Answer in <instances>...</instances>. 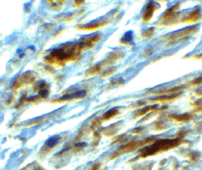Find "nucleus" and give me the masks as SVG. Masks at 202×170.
<instances>
[{
    "label": "nucleus",
    "mask_w": 202,
    "mask_h": 170,
    "mask_svg": "<svg viewBox=\"0 0 202 170\" xmlns=\"http://www.w3.org/2000/svg\"><path fill=\"white\" fill-rule=\"evenodd\" d=\"M80 49L77 45H72V44H67L63 46L60 49L54 50L50 54L49 57H47V61L51 62H61V61H67V60H74L77 58V55L80 54Z\"/></svg>",
    "instance_id": "f257e3e1"
},
{
    "label": "nucleus",
    "mask_w": 202,
    "mask_h": 170,
    "mask_svg": "<svg viewBox=\"0 0 202 170\" xmlns=\"http://www.w3.org/2000/svg\"><path fill=\"white\" fill-rule=\"evenodd\" d=\"M181 140L180 139H175V140H161V141H156L151 146L144 148L140 151V156L142 157H148L151 155H155L159 153L161 151H167L172 148L177 147Z\"/></svg>",
    "instance_id": "f03ea898"
},
{
    "label": "nucleus",
    "mask_w": 202,
    "mask_h": 170,
    "mask_svg": "<svg viewBox=\"0 0 202 170\" xmlns=\"http://www.w3.org/2000/svg\"><path fill=\"white\" fill-rule=\"evenodd\" d=\"M34 80V75L32 72H26L23 75H20L16 78L12 84V88L14 89H18L19 87H21L23 84H28V83H32Z\"/></svg>",
    "instance_id": "7ed1b4c3"
},
{
    "label": "nucleus",
    "mask_w": 202,
    "mask_h": 170,
    "mask_svg": "<svg viewBox=\"0 0 202 170\" xmlns=\"http://www.w3.org/2000/svg\"><path fill=\"white\" fill-rule=\"evenodd\" d=\"M140 146H142V143H140V142H138V141L129 142V143H127L126 145H124V146H122L121 148H119V150L116 151L115 153H113L110 156V158L114 159L115 157L119 156V155L124 154V153H127V152H131V151H134L135 149H138V148L140 147Z\"/></svg>",
    "instance_id": "20e7f679"
},
{
    "label": "nucleus",
    "mask_w": 202,
    "mask_h": 170,
    "mask_svg": "<svg viewBox=\"0 0 202 170\" xmlns=\"http://www.w3.org/2000/svg\"><path fill=\"white\" fill-rule=\"evenodd\" d=\"M196 27H192V28H187L185 29H183V30H179V32L177 33H175L173 34H171L172 37H170V39L172 41H176L178 40V39H182L184 37H188V36H190V34L192 33H194L196 32Z\"/></svg>",
    "instance_id": "39448f33"
},
{
    "label": "nucleus",
    "mask_w": 202,
    "mask_h": 170,
    "mask_svg": "<svg viewBox=\"0 0 202 170\" xmlns=\"http://www.w3.org/2000/svg\"><path fill=\"white\" fill-rule=\"evenodd\" d=\"M159 8V5L156 3H149L147 7H146V9H144V14H143V20L144 21H149L151 18H152V16L154 14V11H155L156 9H158Z\"/></svg>",
    "instance_id": "423d86ee"
},
{
    "label": "nucleus",
    "mask_w": 202,
    "mask_h": 170,
    "mask_svg": "<svg viewBox=\"0 0 202 170\" xmlns=\"http://www.w3.org/2000/svg\"><path fill=\"white\" fill-rule=\"evenodd\" d=\"M86 96V91L85 90H80L78 92L71 93V94H66L63 97H61L59 100H71V99H77V98H83Z\"/></svg>",
    "instance_id": "0eeeda50"
},
{
    "label": "nucleus",
    "mask_w": 202,
    "mask_h": 170,
    "mask_svg": "<svg viewBox=\"0 0 202 170\" xmlns=\"http://www.w3.org/2000/svg\"><path fill=\"white\" fill-rule=\"evenodd\" d=\"M200 17H201L200 9L199 8H195L192 12H190L189 16H188V18L185 21H197V20L200 19Z\"/></svg>",
    "instance_id": "6e6552de"
},
{
    "label": "nucleus",
    "mask_w": 202,
    "mask_h": 170,
    "mask_svg": "<svg viewBox=\"0 0 202 170\" xmlns=\"http://www.w3.org/2000/svg\"><path fill=\"white\" fill-rule=\"evenodd\" d=\"M156 110H158V106H149V107H146V108H143V110L139 111L137 113H135V117L143 116L146 115L147 112L152 111H156Z\"/></svg>",
    "instance_id": "1a4fd4ad"
},
{
    "label": "nucleus",
    "mask_w": 202,
    "mask_h": 170,
    "mask_svg": "<svg viewBox=\"0 0 202 170\" xmlns=\"http://www.w3.org/2000/svg\"><path fill=\"white\" fill-rule=\"evenodd\" d=\"M103 23H99V21H96V23H91L89 24H86V25H83V27H80L79 28V29H86V30H88V29H96V28H98L100 27H102Z\"/></svg>",
    "instance_id": "9d476101"
},
{
    "label": "nucleus",
    "mask_w": 202,
    "mask_h": 170,
    "mask_svg": "<svg viewBox=\"0 0 202 170\" xmlns=\"http://www.w3.org/2000/svg\"><path fill=\"white\" fill-rule=\"evenodd\" d=\"M60 139H61V137H60V136H54V137L50 138L49 140H48V141L46 142V146H47V147H49V148L55 147V146L57 145V144L59 143Z\"/></svg>",
    "instance_id": "9b49d317"
},
{
    "label": "nucleus",
    "mask_w": 202,
    "mask_h": 170,
    "mask_svg": "<svg viewBox=\"0 0 202 170\" xmlns=\"http://www.w3.org/2000/svg\"><path fill=\"white\" fill-rule=\"evenodd\" d=\"M101 66H102V64L95 65L94 67H92L91 69H89V70L86 72V76H92V75H95V74L99 73L101 70Z\"/></svg>",
    "instance_id": "f8f14e48"
},
{
    "label": "nucleus",
    "mask_w": 202,
    "mask_h": 170,
    "mask_svg": "<svg viewBox=\"0 0 202 170\" xmlns=\"http://www.w3.org/2000/svg\"><path fill=\"white\" fill-rule=\"evenodd\" d=\"M118 113V111H117V108H112V110H109L108 111H106L103 115V120H108V119H111V117H113L114 116H116Z\"/></svg>",
    "instance_id": "ddd939ff"
},
{
    "label": "nucleus",
    "mask_w": 202,
    "mask_h": 170,
    "mask_svg": "<svg viewBox=\"0 0 202 170\" xmlns=\"http://www.w3.org/2000/svg\"><path fill=\"white\" fill-rule=\"evenodd\" d=\"M191 116L190 115H188V113H184V115L182 116H173V119L175 121H189L191 120Z\"/></svg>",
    "instance_id": "4468645a"
},
{
    "label": "nucleus",
    "mask_w": 202,
    "mask_h": 170,
    "mask_svg": "<svg viewBox=\"0 0 202 170\" xmlns=\"http://www.w3.org/2000/svg\"><path fill=\"white\" fill-rule=\"evenodd\" d=\"M178 7H179V5L177 4V5L175 6V7H172V8H171V9H169V10L167 11L166 13L163 15V18H162V19H163V20H166V19L170 18V17H171V16H172V15L175 13V11H176V9H177Z\"/></svg>",
    "instance_id": "2eb2a0df"
},
{
    "label": "nucleus",
    "mask_w": 202,
    "mask_h": 170,
    "mask_svg": "<svg viewBox=\"0 0 202 170\" xmlns=\"http://www.w3.org/2000/svg\"><path fill=\"white\" fill-rule=\"evenodd\" d=\"M177 95H166V96H161V97H157L155 99H153L154 101H168V100H172L176 97Z\"/></svg>",
    "instance_id": "dca6fc26"
},
{
    "label": "nucleus",
    "mask_w": 202,
    "mask_h": 170,
    "mask_svg": "<svg viewBox=\"0 0 202 170\" xmlns=\"http://www.w3.org/2000/svg\"><path fill=\"white\" fill-rule=\"evenodd\" d=\"M131 36H133V33H131V32H129L127 33H125V34H124V37L121 39L120 43H121V44H126V43H129L131 40H133V37H131Z\"/></svg>",
    "instance_id": "f3484780"
},
{
    "label": "nucleus",
    "mask_w": 202,
    "mask_h": 170,
    "mask_svg": "<svg viewBox=\"0 0 202 170\" xmlns=\"http://www.w3.org/2000/svg\"><path fill=\"white\" fill-rule=\"evenodd\" d=\"M115 70H116V68H114V67H113V68H110V69H108V70H106V71H105V72L103 73L102 76H103V77H107L108 75L110 76V75H112V74H113L114 72H115Z\"/></svg>",
    "instance_id": "a211bd4d"
},
{
    "label": "nucleus",
    "mask_w": 202,
    "mask_h": 170,
    "mask_svg": "<svg viewBox=\"0 0 202 170\" xmlns=\"http://www.w3.org/2000/svg\"><path fill=\"white\" fill-rule=\"evenodd\" d=\"M190 84L191 85H200L202 84V75L198 78H196V79H194L193 81L190 82Z\"/></svg>",
    "instance_id": "6ab92c4d"
},
{
    "label": "nucleus",
    "mask_w": 202,
    "mask_h": 170,
    "mask_svg": "<svg viewBox=\"0 0 202 170\" xmlns=\"http://www.w3.org/2000/svg\"><path fill=\"white\" fill-rule=\"evenodd\" d=\"M153 33H154V28L148 29L147 32L144 33V38H149V37H151L152 34H153Z\"/></svg>",
    "instance_id": "aec40b11"
},
{
    "label": "nucleus",
    "mask_w": 202,
    "mask_h": 170,
    "mask_svg": "<svg viewBox=\"0 0 202 170\" xmlns=\"http://www.w3.org/2000/svg\"><path fill=\"white\" fill-rule=\"evenodd\" d=\"M196 106H197V111H202V100H199L198 102L196 103Z\"/></svg>",
    "instance_id": "412c9836"
},
{
    "label": "nucleus",
    "mask_w": 202,
    "mask_h": 170,
    "mask_svg": "<svg viewBox=\"0 0 202 170\" xmlns=\"http://www.w3.org/2000/svg\"><path fill=\"white\" fill-rule=\"evenodd\" d=\"M99 167H100V163H97V164L93 165V167H92V169H91V170H98V169H99Z\"/></svg>",
    "instance_id": "4be33fe9"
},
{
    "label": "nucleus",
    "mask_w": 202,
    "mask_h": 170,
    "mask_svg": "<svg viewBox=\"0 0 202 170\" xmlns=\"http://www.w3.org/2000/svg\"><path fill=\"white\" fill-rule=\"evenodd\" d=\"M33 170H45V169H43V168H42L41 166H38V165H37V166L33 168Z\"/></svg>",
    "instance_id": "5701e85b"
}]
</instances>
